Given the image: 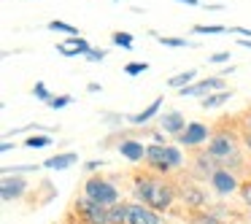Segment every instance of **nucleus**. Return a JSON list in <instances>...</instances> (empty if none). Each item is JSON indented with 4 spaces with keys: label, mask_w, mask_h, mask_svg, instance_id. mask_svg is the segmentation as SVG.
Instances as JSON below:
<instances>
[{
    "label": "nucleus",
    "mask_w": 251,
    "mask_h": 224,
    "mask_svg": "<svg viewBox=\"0 0 251 224\" xmlns=\"http://www.w3.org/2000/svg\"><path fill=\"white\" fill-rule=\"evenodd\" d=\"M132 195H135L138 202L154 208L159 213H168L173 208L176 197H178V189L173 186V181H168L165 175H154V173H143L135 178L132 184Z\"/></svg>",
    "instance_id": "obj_1"
},
{
    "label": "nucleus",
    "mask_w": 251,
    "mask_h": 224,
    "mask_svg": "<svg viewBox=\"0 0 251 224\" xmlns=\"http://www.w3.org/2000/svg\"><path fill=\"white\" fill-rule=\"evenodd\" d=\"M208 154L219 162V168H229V170H238L243 165L240 159V141L232 130H216L208 141Z\"/></svg>",
    "instance_id": "obj_2"
},
{
    "label": "nucleus",
    "mask_w": 251,
    "mask_h": 224,
    "mask_svg": "<svg viewBox=\"0 0 251 224\" xmlns=\"http://www.w3.org/2000/svg\"><path fill=\"white\" fill-rule=\"evenodd\" d=\"M84 197L100 202V205H116L122 202V192L114 186V181L103 178V175H89L87 184H84Z\"/></svg>",
    "instance_id": "obj_3"
},
{
    "label": "nucleus",
    "mask_w": 251,
    "mask_h": 224,
    "mask_svg": "<svg viewBox=\"0 0 251 224\" xmlns=\"http://www.w3.org/2000/svg\"><path fill=\"white\" fill-rule=\"evenodd\" d=\"M208 186H211L213 195L229 197V195H235V192H240V178H238V173L229 170V168H216L213 175L208 178Z\"/></svg>",
    "instance_id": "obj_4"
},
{
    "label": "nucleus",
    "mask_w": 251,
    "mask_h": 224,
    "mask_svg": "<svg viewBox=\"0 0 251 224\" xmlns=\"http://www.w3.org/2000/svg\"><path fill=\"white\" fill-rule=\"evenodd\" d=\"M211 135H213V130L208 124H202V122H189V124H186V130L181 132L176 141H178L181 149H200L202 143L211 141Z\"/></svg>",
    "instance_id": "obj_5"
},
{
    "label": "nucleus",
    "mask_w": 251,
    "mask_h": 224,
    "mask_svg": "<svg viewBox=\"0 0 251 224\" xmlns=\"http://www.w3.org/2000/svg\"><path fill=\"white\" fill-rule=\"evenodd\" d=\"M76 211L81 213L84 224H111L108 222V205H100V202L89 200V197L76 200Z\"/></svg>",
    "instance_id": "obj_6"
},
{
    "label": "nucleus",
    "mask_w": 251,
    "mask_h": 224,
    "mask_svg": "<svg viewBox=\"0 0 251 224\" xmlns=\"http://www.w3.org/2000/svg\"><path fill=\"white\" fill-rule=\"evenodd\" d=\"M222 89H227L224 87V78L222 76H211V78H202V81H195V84H189V87H184V89H178V95L181 98H208V95H213V92H222Z\"/></svg>",
    "instance_id": "obj_7"
},
{
    "label": "nucleus",
    "mask_w": 251,
    "mask_h": 224,
    "mask_svg": "<svg viewBox=\"0 0 251 224\" xmlns=\"http://www.w3.org/2000/svg\"><path fill=\"white\" fill-rule=\"evenodd\" d=\"M27 189H30V184L22 175H3V181H0V200L3 202L22 200L27 195Z\"/></svg>",
    "instance_id": "obj_8"
},
{
    "label": "nucleus",
    "mask_w": 251,
    "mask_h": 224,
    "mask_svg": "<svg viewBox=\"0 0 251 224\" xmlns=\"http://www.w3.org/2000/svg\"><path fill=\"white\" fill-rule=\"evenodd\" d=\"M127 224H165V219H162L159 211H154V208L132 200L130 202V213H127Z\"/></svg>",
    "instance_id": "obj_9"
},
{
    "label": "nucleus",
    "mask_w": 251,
    "mask_h": 224,
    "mask_svg": "<svg viewBox=\"0 0 251 224\" xmlns=\"http://www.w3.org/2000/svg\"><path fill=\"white\" fill-rule=\"evenodd\" d=\"M165 149H168V143H149V146H146V159H143V165H146L149 170H154V173L168 175L170 168H168V159H165Z\"/></svg>",
    "instance_id": "obj_10"
},
{
    "label": "nucleus",
    "mask_w": 251,
    "mask_h": 224,
    "mask_svg": "<svg viewBox=\"0 0 251 224\" xmlns=\"http://www.w3.org/2000/svg\"><path fill=\"white\" fill-rule=\"evenodd\" d=\"M186 116L181 114V111H165V114H159V130L165 132V135H173L178 138L181 132L186 130Z\"/></svg>",
    "instance_id": "obj_11"
},
{
    "label": "nucleus",
    "mask_w": 251,
    "mask_h": 224,
    "mask_svg": "<svg viewBox=\"0 0 251 224\" xmlns=\"http://www.w3.org/2000/svg\"><path fill=\"white\" fill-rule=\"evenodd\" d=\"M178 197L186 208H192V211H205V205H208V195L197 184H184L178 192Z\"/></svg>",
    "instance_id": "obj_12"
},
{
    "label": "nucleus",
    "mask_w": 251,
    "mask_h": 224,
    "mask_svg": "<svg viewBox=\"0 0 251 224\" xmlns=\"http://www.w3.org/2000/svg\"><path fill=\"white\" fill-rule=\"evenodd\" d=\"M116 149H119V154L127 162H143V159H146V146H143V141H138V138H125Z\"/></svg>",
    "instance_id": "obj_13"
},
{
    "label": "nucleus",
    "mask_w": 251,
    "mask_h": 224,
    "mask_svg": "<svg viewBox=\"0 0 251 224\" xmlns=\"http://www.w3.org/2000/svg\"><path fill=\"white\" fill-rule=\"evenodd\" d=\"M89 49H92V46H89L87 41L81 38V35H73V38L60 41V44H57V51H60L62 57H78V54L87 57V54H89Z\"/></svg>",
    "instance_id": "obj_14"
},
{
    "label": "nucleus",
    "mask_w": 251,
    "mask_h": 224,
    "mask_svg": "<svg viewBox=\"0 0 251 224\" xmlns=\"http://www.w3.org/2000/svg\"><path fill=\"white\" fill-rule=\"evenodd\" d=\"M159 111H162V98H157L154 103H149L146 108L138 111V114H130V116H127V122L135 124V127H143V124H149L151 119H159Z\"/></svg>",
    "instance_id": "obj_15"
},
{
    "label": "nucleus",
    "mask_w": 251,
    "mask_h": 224,
    "mask_svg": "<svg viewBox=\"0 0 251 224\" xmlns=\"http://www.w3.org/2000/svg\"><path fill=\"white\" fill-rule=\"evenodd\" d=\"M78 162V154L76 151H62V154H54V157L44 159V170H68Z\"/></svg>",
    "instance_id": "obj_16"
},
{
    "label": "nucleus",
    "mask_w": 251,
    "mask_h": 224,
    "mask_svg": "<svg viewBox=\"0 0 251 224\" xmlns=\"http://www.w3.org/2000/svg\"><path fill=\"white\" fill-rule=\"evenodd\" d=\"M216 168H219L216 159H213L208 151H200V154H197V159H195V168H192V170H195L197 178H211Z\"/></svg>",
    "instance_id": "obj_17"
},
{
    "label": "nucleus",
    "mask_w": 251,
    "mask_h": 224,
    "mask_svg": "<svg viewBox=\"0 0 251 224\" xmlns=\"http://www.w3.org/2000/svg\"><path fill=\"white\" fill-rule=\"evenodd\" d=\"M229 98H232V92H229V89H222V92H213V95H208V98H202V100H200V108H205V111L219 108V105H224Z\"/></svg>",
    "instance_id": "obj_18"
},
{
    "label": "nucleus",
    "mask_w": 251,
    "mask_h": 224,
    "mask_svg": "<svg viewBox=\"0 0 251 224\" xmlns=\"http://www.w3.org/2000/svg\"><path fill=\"white\" fill-rule=\"evenodd\" d=\"M165 159H168V168L170 170H181V168H184V154H181V146L168 143V149H165Z\"/></svg>",
    "instance_id": "obj_19"
},
{
    "label": "nucleus",
    "mask_w": 251,
    "mask_h": 224,
    "mask_svg": "<svg viewBox=\"0 0 251 224\" xmlns=\"http://www.w3.org/2000/svg\"><path fill=\"white\" fill-rule=\"evenodd\" d=\"M195 76H197V71H195V68H189V71H184V73H178V76L168 78V87L170 89H184V87H189V84H195Z\"/></svg>",
    "instance_id": "obj_20"
},
{
    "label": "nucleus",
    "mask_w": 251,
    "mask_h": 224,
    "mask_svg": "<svg viewBox=\"0 0 251 224\" xmlns=\"http://www.w3.org/2000/svg\"><path fill=\"white\" fill-rule=\"evenodd\" d=\"M127 213H130V202H116L108 208V222L111 224H127Z\"/></svg>",
    "instance_id": "obj_21"
},
{
    "label": "nucleus",
    "mask_w": 251,
    "mask_h": 224,
    "mask_svg": "<svg viewBox=\"0 0 251 224\" xmlns=\"http://www.w3.org/2000/svg\"><path fill=\"white\" fill-rule=\"evenodd\" d=\"M189 224H227V222H222V219L216 216V213H211L205 208V211H195V213H189Z\"/></svg>",
    "instance_id": "obj_22"
},
{
    "label": "nucleus",
    "mask_w": 251,
    "mask_h": 224,
    "mask_svg": "<svg viewBox=\"0 0 251 224\" xmlns=\"http://www.w3.org/2000/svg\"><path fill=\"white\" fill-rule=\"evenodd\" d=\"M22 146H25V149H46V146H51V135H49V132H41V135H30V138H25Z\"/></svg>",
    "instance_id": "obj_23"
},
{
    "label": "nucleus",
    "mask_w": 251,
    "mask_h": 224,
    "mask_svg": "<svg viewBox=\"0 0 251 224\" xmlns=\"http://www.w3.org/2000/svg\"><path fill=\"white\" fill-rule=\"evenodd\" d=\"M151 38H157L162 46H170V49H186V46H192L186 38H168V35H159V33H151Z\"/></svg>",
    "instance_id": "obj_24"
},
{
    "label": "nucleus",
    "mask_w": 251,
    "mask_h": 224,
    "mask_svg": "<svg viewBox=\"0 0 251 224\" xmlns=\"http://www.w3.org/2000/svg\"><path fill=\"white\" fill-rule=\"evenodd\" d=\"M229 27H224V25H195L192 27V33H197V35H222V33H227Z\"/></svg>",
    "instance_id": "obj_25"
},
{
    "label": "nucleus",
    "mask_w": 251,
    "mask_h": 224,
    "mask_svg": "<svg viewBox=\"0 0 251 224\" xmlns=\"http://www.w3.org/2000/svg\"><path fill=\"white\" fill-rule=\"evenodd\" d=\"M49 30H51V33H65L68 38H73V35H78V30L73 27V25L62 22V19H51V22H49Z\"/></svg>",
    "instance_id": "obj_26"
},
{
    "label": "nucleus",
    "mask_w": 251,
    "mask_h": 224,
    "mask_svg": "<svg viewBox=\"0 0 251 224\" xmlns=\"http://www.w3.org/2000/svg\"><path fill=\"white\" fill-rule=\"evenodd\" d=\"M111 41H114L116 46H122V49H132V44H135L130 33H114V35H111Z\"/></svg>",
    "instance_id": "obj_27"
},
{
    "label": "nucleus",
    "mask_w": 251,
    "mask_h": 224,
    "mask_svg": "<svg viewBox=\"0 0 251 224\" xmlns=\"http://www.w3.org/2000/svg\"><path fill=\"white\" fill-rule=\"evenodd\" d=\"M149 71V62H127L125 73L127 76H138V73H146Z\"/></svg>",
    "instance_id": "obj_28"
},
{
    "label": "nucleus",
    "mask_w": 251,
    "mask_h": 224,
    "mask_svg": "<svg viewBox=\"0 0 251 224\" xmlns=\"http://www.w3.org/2000/svg\"><path fill=\"white\" fill-rule=\"evenodd\" d=\"M71 103H73L71 95H60V98H51L46 105H49V108H54V111H60V108H65V105H71Z\"/></svg>",
    "instance_id": "obj_29"
},
{
    "label": "nucleus",
    "mask_w": 251,
    "mask_h": 224,
    "mask_svg": "<svg viewBox=\"0 0 251 224\" xmlns=\"http://www.w3.org/2000/svg\"><path fill=\"white\" fill-rule=\"evenodd\" d=\"M33 95H35L38 100H44V103H49V100H51V92L46 89V84H44V81H38V84L33 87Z\"/></svg>",
    "instance_id": "obj_30"
},
{
    "label": "nucleus",
    "mask_w": 251,
    "mask_h": 224,
    "mask_svg": "<svg viewBox=\"0 0 251 224\" xmlns=\"http://www.w3.org/2000/svg\"><path fill=\"white\" fill-rule=\"evenodd\" d=\"M222 62H229V51H216L208 57V65H222Z\"/></svg>",
    "instance_id": "obj_31"
},
{
    "label": "nucleus",
    "mask_w": 251,
    "mask_h": 224,
    "mask_svg": "<svg viewBox=\"0 0 251 224\" xmlns=\"http://www.w3.org/2000/svg\"><path fill=\"white\" fill-rule=\"evenodd\" d=\"M240 200L251 208V181H243V184H240Z\"/></svg>",
    "instance_id": "obj_32"
},
{
    "label": "nucleus",
    "mask_w": 251,
    "mask_h": 224,
    "mask_svg": "<svg viewBox=\"0 0 251 224\" xmlns=\"http://www.w3.org/2000/svg\"><path fill=\"white\" fill-rule=\"evenodd\" d=\"M87 60L89 62H103L105 60V51L103 49H95V46H92V49H89V54H87Z\"/></svg>",
    "instance_id": "obj_33"
},
{
    "label": "nucleus",
    "mask_w": 251,
    "mask_h": 224,
    "mask_svg": "<svg viewBox=\"0 0 251 224\" xmlns=\"http://www.w3.org/2000/svg\"><path fill=\"white\" fill-rule=\"evenodd\" d=\"M227 33H235V35H240V38H251V30L249 27H229Z\"/></svg>",
    "instance_id": "obj_34"
},
{
    "label": "nucleus",
    "mask_w": 251,
    "mask_h": 224,
    "mask_svg": "<svg viewBox=\"0 0 251 224\" xmlns=\"http://www.w3.org/2000/svg\"><path fill=\"white\" fill-rule=\"evenodd\" d=\"M100 165H103V162H100V159H89V162H87V170H98Z\"/></svg>",
    "instance_id": "obj_35"
},
{
    "label": "nucleus",
    "mask_w": 251,
    "mask_h": 224,
    "mask_svg": "<svg viewBox=\"0 0 251 224\" xmlns=\"http://www.w3.org/2000/svg\"><path fill=\"white\" fill-rule=\"evenodd\" d=\"M11 149H14V143H11V141H3V143H0V151H3V154L11 151Z\"/></svg>",
    "instance_id": "obj_36"
},
{
    "label": "nucleus",
    "mask_w": 251,
    "mask_h": 224,
    "mask_svg": "<svg viewBox=\"0 0 251 224\" xmlns=\"http://www.w3.org/2000/svg\"><path fill=\"white\" fill-rule=\"evenodd\" d=\"M243 143H246V149L251 151V132L249 130H246V135H243Z\"/></svg>",
    "instance_id": "obj_37"
},
{
    "label": "nucleus",
    "mask_w": 251,
    "mask_h": 224,
    "mask_svg": "<svg viewBox=\"0 0 251 224\" xmlns=\"http://www.w3.org/2000/svg\"><path fill=\"white\" fill-rule=\"evenodd\" d=\"M87 92H100V84H98V81H92V84L87 87Z\"/></svg>",
    "instance_id": "obj_38"
},
{
    "label": "nucleus",
    "mask_w": 251,
    "mask_h": 224,
    "mask_svg": "<svg viewBox=\"0 0 251 224\" xmlns=\"http://www.w3.org/2000/svg\"><path fill=\"white\" fill-rule=\"evenodd\" d=\"M240 46H243V49H251V38H240Z\"/></svg>",
    "instance_id": "obj_39"
},
{
    "label": "nucleus",
    "mask_w": 251,
    "mask_h": 224,
    "mask_svg": "<svg viewBox=\"0 0 251 224\" xmlns=\"http://www.w3.org/2000/svg\"><path fill=\"white\" fill-rule=\"evenodd\" d=\"M176 3H186V6H197L200 0H176Z\"/></svg>",
    "instance_id": "obj_40"
},
{
    "label": "nucleus",
    "mask_w": 251,
    "mask_h": 224,
    "mask_svg": "<svg viewBox=\"0 0 251 224\" xmlns=\"http://www.w3.org/2000/svg\"><path fill=\"white\" fill-rule=\"evenodd\" d=\"M246 127H249V132H251V111H249V116H246Z\"/></svg>",
    "instance_id": "obj_41"
},
{
    "label": "nucleus",
    "mask_w": 251,
    "mask_h": 224,
    "mask_svg": "<svg viewBox=\"0 0 251 224\" xmlns=\"http://www.w3.org/2000/svg\"><path fill=\"white\" fill-rule=\"evenodd\" d=\"M227 224H240V222H227Z\"/></svg>",
    "instance_id": "obj_42"
},
{
    "label": "nucleus",
    "mask_w": 251,
    "mask_h": 224,
    "mask_svg": "<svg viewBox=\"0 0 251 224\" xmlns=\"http://www.w3.org/2000/svg\"><path fill=\"white\" fill-rule=\"evenodd\" d=\"M3 224H6V222H3Z\"/></svg>",
    "instance_id": "obj_43"
}]
</instances>
